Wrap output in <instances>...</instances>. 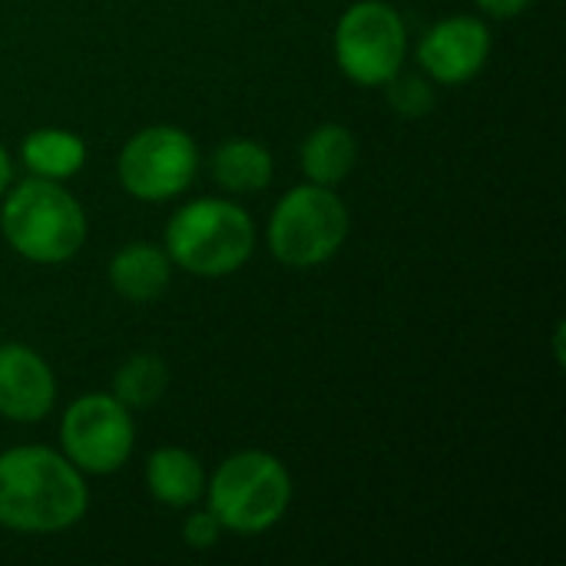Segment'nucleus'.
Listing matches in <instances>:
<instances>
[{"instance_id": "obj_12", "label": "nucleus", "mask_w": 566, "mask_h": 566, "mask_svg": "<svg viewBox=\"0 0 566 566\" xmlns=\"http://www.w3.org/2000/svg\"><path fill=\"white\" fill-rule=\"evenodd\" d=\"M146 488L163 507H192L206 494V474L186 448H159L146 461Z\"/></svg>"}, {"instance_id": "obj_2", "label": "nucleus", "mask_w": 566, "mask_h": 566, "mask_svg": "<svg viewBox=\"0 0 566 566\" xmlns=\"http://www.w3.org/2000/svg\"><path fill=\"white\" fill-rule=\"evenodd\" d=\"M0 229L10 249L27 262L60 265L83 249L86 212L60 182L33 176L13 186L3 199Z\"/></svg>"}, {"instance_id": "obj_3", "label": "nucleus", "mask_w": 566, "mask_h": 566, "mask_svg": "<svg viewBox=\"0 0 566 566\" xmlns=\"http://www.w3.org/2000/svg\"><path fill=\"white\" fill-rule=\"evenodd\" d=\"M255 249L252 216L229 199L186 202L166 226V255L179 269L222 279L239 272Z\"/></svg>"}, {"instance_id": "obj_14", "label": "nucleus", "mask_w": 566, "mask_h": 566, "mask_svg": "<svg viewBox=\"0 0 566 566\" xmlns=\"http://www.w3.org/2000/svg\"><path fill=\"white\" fill-rule=\"evenodd\" d=\"M20 156H23V166L33 176L63 182V179H70V176H76L83 169L86 143L70 129L43 126V129L27 133V139L20 143Z\"/></svg>"}, {"instance_id": "obj_17", "label": "nucleus", "mask_w": 566, "mask_h": 566, "mask_svg": "<svg viewBox=\"0 0 566 566\" xmlns=\"http://www.w3.org/2000/svg\"><path fill=\"white\" fill-rule=\"evenodd\" d=\"M388 103L398 116L405 119H421L434 109V86L424 80V76H415V73H395L388 83Z\"/></svg>"}, {"instance_id": "obj_4", "label": "nucleus", "mask_w": 566, "mask_h": 566, "mask_svg": "<svg viewBox=\"0 0 566 566\" xmlns=\"http://www.w3.org/2000/svg\"><path fill=\"white\" fill-rule=\"evenodd\" d=\"M209 514L232 534H262L275 527L292 501V478L269 451H239L219 464L206 484Z\"/></svg>"}, {"instance_id": "obj_9", "label": "nucleus", "mask_w": 566, "mask_h": 566, "mask_svg": "<svg viewBox=\"0 0 566 566\" xmlns=\"http://www.w3.org/2000/svg\"><path fill=\"white\" fill-rule=\"evenodd\" d=\"M491 56V30L481 17H448L418 43L421 70L438 83L474 80Z\"/></svg>"}, {"instance_id": "obj_18", "label": "nucleus", "mask_w": 566, "mask_h": 566, "mask_svg": "<svg viewBox=\"0 0 566 566\" xmlns=\"http://www.w3.org/2000/svg\"><path fill=\"white\" fill-rule=\"evenodd\" d=\"M219 534H222V524H219L209 511H196V514H189L186 524H182V541H186L192 551H209V547H216Z\"/></svg>"}, {"instance_id": "obj_6", "label": "nucleus", "mask_w": 566, "mask_h": 566, "mask_svg": "<svg viewBox=\"0 0 566 566\" xmlns=\"http://www.w3.org/2000/svg\"><path fill=\"white\" fill-rule=\"evenodd\" d=\"M408 30L401 13L385 0L352 3L335 27V60L361 86H385L405 63Z\"/></svg>"}, {"instance_id": "obj_1", "label": "nucleus", "mask_w": 566, "mask_h": 566, "mask_svg": "<svg viewBox=\"0 0 566 566\" xmlns=\"http://www.w3.org/2000/svg\"><path fill=\"white\" fill-rule=\"evenodd\" d=\"M90 504L83 471L43 444L0 454V527L17 534H56L83 521Z\"/></svg>"}, {"instance_id": "obj_11", "label": "nucleus", "mask_w": 566, "mask_h": 566, "mask_svg": "<svg viewBox=\"0 0 566 566\" xmlns=\"http://www.w3.org/2000/svg\"><path fill=\"white\" fill-rule=\"evenodd\" d=\"M172 262L166 249L149 245V242H133L123 245L113 262H109V285L126 298V302H156L169 289Z\"/></svg>"}, {"instance_id": "obj_5", "label": "nucleus", "mask_w": 566, "mask_h": 566, "mask_svg": "<svg viewBox=\"0 0 566 566\" xmlns=\"http://www.w3.org/2000/svg\"><path fill=\"white\" fill-rule=\"evenodd\" d=\"M348 239V209L328 186L289 189L269 219V249L282 265L312 269L328 262Z\"/></svg>"}, {"instance_id": "obj_7", "label": "nucleus", "mask_w": 566, "mask_h": 566, "mask_svg": "<svg viewBox=\"0 0 566 566\" xmlns=\"http://www.w3.org/2000/svg\"><path fill=\"white\" fill-rule=\"evenodd\" d=\"M199 169V149L179 126H146L119 153L116 172L123 189L143 202H166L186 192Z\"/></svg>"}, {"instance_id": "obj_16", "label": "nucleus", "mask_w": 566, "mask_h": 566, "mask_svg": "<svg viewBox=\"0 0 566 566\" xmlns=\"http://www.w3.org/2000/svg\"><path fill=\"white\" fill-rule=\"evenodd\" d=\"M166 385L169 368L159 355H133L113 375V398L129 411H146L166 395Z\"/></svg>"}, {"instance_id": "obj_19", "label": "nucleus", "mask_w": 566, "mask_h": 566, "mask_svg": "<svg viewBox=\"0 0 566 566\" xmlns=\"http://www.w3.org/2000/svg\"><path fill=\"white\" fill-rule=\"evenodd\" d=\"M534 0H478V7L488 13V17H497V20H511V17H521Z\"/></svg>"}, {"instance_id": "obj_13", "label": "nucleus", "mask_w": 566, "mask_h": 566, "mask_svg": "<svg viewBox=\"0 0 566 566\" xmlns=\"http://www.w3.org/2000/svg\"><path fill=\"white\" fill-rule=\"evenodd\" d=\"M358 159V139L348 126L325 123L308 133L302 143V169L315 186H338L348 179L352 166Z\"/></svg>"}, {"instance_id": "obj_10", "label": "nucleus", "mask_w": 566, "mask_h": 566, "mask_svg": "<svg viewBox=\"0 0 566 566\" xmlns=\"http://www.w3.org/2000/svg\"><path fill=\"white\" fill-rule=\"evenodd\" d=\"M56 381L50 365L27 345H0V418L33 424L50 415Z\"/></svg>"}, {"instance_id": "obj_8", "label": "nucleus", "mask_w": 566, "mask_h": 566, "mask_svg": "<svg viewBox=\"0 0 566 566\" xmlns=\"http://www.w3.org/2000/svg\"><path fill=\"white\" fill-rule=\"evenodd\" d=\"M63 458L83 474H113L133 454V418L113 395L76 398L60 424Z\"/></svg>"}, {"instance_id": "obj_15", "label": "nucleus", "mask_w": 566, "mask_h": 566, "mask_svg": "<svg viewBox=\"0 0 566 566\" xmlns=\"http://www.w3.org/2000/svg\"><path fill=\"white\" fill-rule=\"evenodd\" d=\"M209 169L229 192H259L272 182V153L255 139H229L212 153Z\"/></svg>"}, {"instance_id": "obj_20", "label": "nucleus", "mask_w": 566, "mask_h": 566, "mask_svg": "<svg viewBox=\"0 0 566 566\" xmlns=\"http://www.w3.org/2000/svg\"><path fill=\"white\" fill-rule=\"evenodd\" d=\"M10 179H13V166H10V156H7V149L0 146V196L10 189Z\"/></svg>"}]
</instances>
